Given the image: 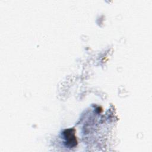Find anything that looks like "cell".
<instances>
[{
    "label": "cell",
    "mask_w": 152,
    "mask_h": 152,
    "mask_svg": "<svg viewBox=\"0 0 152 152\" xmlns=\"http://www.w3.org/2000/svg\"><path fill=\"white\" fill-rule=\"evenodd\" d=\"M75 129L73 128L65 129L63 132V135L65 140V142L66 145L69 148L74 147L77 145L78 141L77 137L75 135Z\"/></svg>",
    "instance_id": "1"
}]
</instances>
